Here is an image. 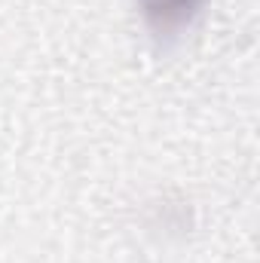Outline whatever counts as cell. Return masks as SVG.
<instances>
[{"mask_svg":"<svg viewBox=\"0 0 260 263\" xmlns=\"http://www.w3.org/2000/svg\"><path fill=\"white\" fill-rule=\"evenodd\" d=\"M144 15L153 22L156 31H178L184 28L199 9V0H141Z\"/></svg>","mask_w":260,"mask_h":263,"instance_id":"obj_1","label":"cell"}]
</instances>
